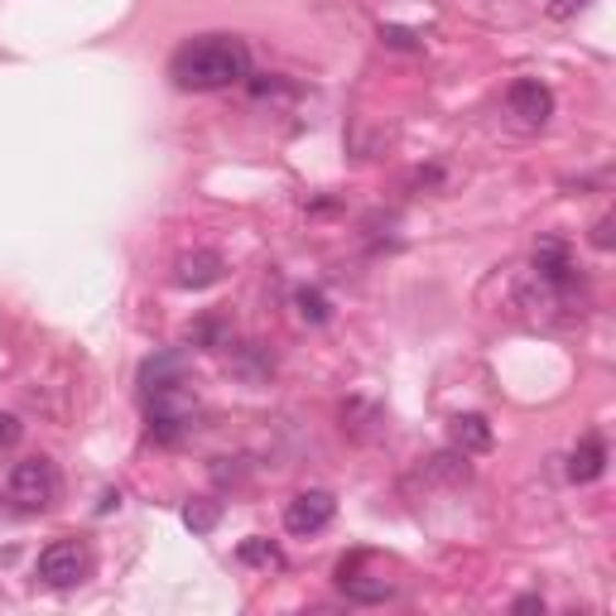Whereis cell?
I'll use <instances>...</instances> for the list:
<instances>
[{"mask_svg":"<svg viewBox=\"0 0 616 616\" xmlns=\"http://www.w3.org/2000/svg\"><path fill=\"white\" fill-rule=\"evenodd\" d=\"M602 472H607V438H602V434L578 438V448L569 458V477H573V482H597Z\"/></svg>","mask_w":616,"mask_h":616,"instance_id":"9","label":"cell"},{"mask_svg":"<svg viewBox=\"0 0 616 616\" xmlns=\"http://www.w3.org/2000/svg\"><path fill=\"white\" fill-rule=\"evenodd\" d=\"M217 520H222L217 501H188V506H183V525L193 535H212V530H217Z\"/></svg>","mask_w":616,"mask_h":616,"instance_id":"14","label":"cell"},{"mask_svg":"<svg viewBox=\"0 0 616 616\" xmlns=\"http://www.w3.org/2000/svg\"><path fill=\"white\" fill-rule=\"evenodd\" d=\"M111 506H121V492H107V496H102V506H97V511H102V515H107Z\"/></svg>","mask_w":616,"mask_h":616,"instance_id":"22","label":"cell"},{"mask_svg":"<svg viewBox=\"0 0 616 616\" xmlns=\"http://www.w3.org/2000/svg\"><path fill=\"white\" fill-rule=\"evenodd\" d=\"M236 371H242V376H250V381H260V376H270L275 371V361L266 357V351H260L256 343H250L246 351H242V357H236Z\"/></svg>","mask_w":616,"mask_h":616,"instance_id":"16","label":"cell"},{"mask_svg":"<svg viewBox=\"0 0 616 616\" xmlns=\"http://www.w3.org/2000/svg\"><path fill=\"white\" fill-rule=\"evenodd\" d=\"M506 102H511V116H520L525 125H545L549 116H555V92H549V87L539 82V78L511 82Z\"/></svg>","mask_w":616,"mask_h":616,"instance_id":"6","label":"cell"},{"mask_svg":"<svg viewBox=\"0 0 616 616\" xmlns=\"http://www.w3.org/2000/svg\"><path fill=\"white\" fill-rule=\"evenodd\" d=\"M87 569H92V559H87V549L78 539H54L40 555V563H34V578L44 587H54V593H68V587H78L87 578Z\"/></svg>","mask_w":616,"mask_h":616,"instance_id":"3","label":"cell"},{"mask_svg":"<svg viewBox=\"0 0 616 616\" xmlns=\"http://www.w3.org/2000/svg\"><path fill=\"white\" fill-rule=\"evenodd\" d=\"M294 309H299V318L304 323H328L333 318V304H328V294L323 289H294Z\"/></svg>","mask_w":616,"mask_h":616,"instance_id":"13","label":"cell"},{"mask_svg":"<svg viewBox=\"0 0 616 616\" xmlns=\"http://www.w3.org/2000/svg\"><path fill=\"white\" fill-rule=\"evenodd\" d=\"M149 400V438L155 444H179V438L193 429V414L198 405L188 400V391H159V395H145Z\"/></svg>","mask_w":616,"mask_h":616,"instance_id":"4","label":"cell"},{"mask_svg":"<svg viewBox=\"0 0 616 616\" xmlns=\"http://www.w3.org/2000/svg\"><path fill=\"white\" fill-rule=\"evenodd\" d=\"M583 5H587V0H559V5L549 10V15H555V20H569L573 10H583Z\"/></svg>","mask_w":616,"mask_h":616,"instance_id":"21","label":"cell"},{"mask_svg":"<svg viewBox=\"0 0 616 616\" xmlns=\"http://www.w3.org/2000/svg\"><path fill=\"white\" fill-rule=\"evenodd\" d=\"M593 246H597V250H612V217H602V222L593 226Z\"/></svg>","mask_w":616,"mask_h":616,"instance_id":"19","label":"cell"},{"mask_svg":"<svg viewBox=\"0 0 616 616\" xmlns=\"http://www.w3.org/2000/svg\"><path fill=\"white\" fill-rule=\"evenodd\" d=\"M515 612H545V597H539V593H525V597H515Z\"/></svg>","mask_w":616,"mask_h":616,"instance_id":"20","label":"cell"},{"mask_svg":"<svg viewBox=\"0 0 616 616\" xmlns=\"http://www.w3.org/2000/svg\"><path fill=\"white\" fill-rule=\"evenodd\" d=\"M188 381V357L183 351H159L141 367V391L145 395H159V391H179Z\"/></svg>","mask_w":616,"mask_h":616,"instance_id":"8","label":"cell"},{"mask_svg":"<svg viewBox=\"0 0 616 616\" xmlns=\"http://www.w3.org/2000/svg\"><path fill=\"white\" fill-rule=\"evenodd\" d=\"M188 343H198V347H226V343H232V328H226L222 318H203V323H193V328H188Z\"/></svg>","mask_w":616,"mask_h":616,"instance_id":"15","label":"cell"},{"mask_svg":"<svg viewBox=\"0 0 616 616\" xmlns=\"http://www.w3.org/2000/svg\"><path fill=\"white\" fill-rule=\"evenodd\" d=\"M226 275V256L222 250H188L173 260V284L179 289H208Z\"/></svg>","mask_w":616,"mask_h":616,"instance_id":"7","label":"cell"},{"mask_svg":"<svg viewBox=\"0 0 616 616\" xmlns=\"http://www.w3.org/2000/svg\"><path fill=\"white\" fill-rule=\"evenodd\" d=\"M236 559H242V563H250V569H280V563H284L280 545H275V539H266V535H250V539H242V549H236Z\"/></svg>","mask_w":616,"mask_h":616,"instance_id":"12","label":"cell"},{"mask_svg":"<svg viewBox=\"0 0 616 616\" xmlns=\"http://www.w3.org/2000/svg\"><path fill=\"white\" fill-rule=\"evenodd\" d=\"M20 438H24V424H20V414L0 410V448H15Z\"/></svg>","mask_w":616,"mask_h":616,"instance_id":"18","label":"cell"},{"mask_svg":"<svg viewBox=\"0 0 616 616\" xmlns=\"http://www.w3.org/2000/svg\"><path fill=\"white\" fill-rule=\"evenodd\" d=\"M169 78L183 92H222L250 78V48L236 34H203L188 40L183 48H173L169 58Z\"/></svg>","mask_w":616,"mask_h":616,"instance_id":"1","label":"cell"},{"mask_svg":"<svg viewBox=\"0 0 616 616\" xmlns=\"http://www.w3.org/2000/svg\"><path fill=\"white\" fill-rule=\"evenodd\" d=\"M381 44H385V48H405V54H414V48H419V34L405 30V24H381Z\"/></svg>","mask_w":616,"mask_h":616,"instance_id":"17","label":"cell"},{"mask_svg":"<svg viewBox=\"0 0 616 616\" xmlns=\"http://www.w3.org/2000/svg\"><path fill=\"white\" fill-rule=\"evenodd\" d=\"M448 438H452V448L458 452H492V444H496V434H492V424L482 419V414H458V419L448 424Z\"/></svg>","mask_w":616,"mask_h":616,"instance_id":"10","label":"cell"},{"mask_svg":"<svg viewBox=\"0 0 616 616\" xmlns=\"http://www.w3.org/2000/svg\"><path fill=\"white\" fill-rule=\"evenodd\" d=\"M337 583H343V593L351 597V602H385V597H395V587L385 583V578H361L357 573V559H343L337 563Z\"/></svg>","mask_w":616,"mask_h":616,"instance_id":"11","label":"cell"},{"mask_svg":"<svg viewBox=\"0 0 616 616\" xmlns=\"http://www.w3.org/2000/svg\"><path fill=\"white\" fill-rule=\"evenodd\" d=\"M5 496L10 506L24 511V515H40V511H54L58 496H63V472L54 458H20L5 477Z\"/></svg>","mask_w":616,"mask_h":616,"instance_id":"2","label":"cell"},{"mask_svg":"<svg viewBox=\"0 0 616 616\" xmlns=\"http://www.w3.org/2000/svg\"><path fill=\"white\" fill-rule=\"evenodd\" d=\"M333 515H337V496L323 492V486H309V492H299V496L284 506V530L299 535V539H309V535L328 530Z\"/></svg>","mask_w":616,"mask_h":616,"instance_id":"5","label":"cell"}]
</instances>
